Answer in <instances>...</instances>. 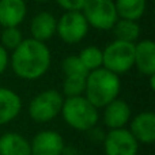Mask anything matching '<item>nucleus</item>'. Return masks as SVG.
<instances>
[{"label": "nucleus", "instance_id": "26", "mask_svg": "<svg viewBox=\"0 0 155 155\" xmlns=\"http://www.w3.org/2000/svg\"><path fill=\"white\" fill-rule=\"evenodd\" d=\"M61 155H79V151H78L75 147H72V146H68V147L64 146V148H63V151H61Z\"/></svg>", "mask_w": 155, "mask_h": 155}, {"label": "nucleus", "instance_id": "14", "mask_svg": "<svg viewBox=\"0 0 155 155\" xmlns=\"http://www.w3.org/2000/svg\"><path fill=\"white\" fill-rule=\"evenodd\" d=\"M134 67L146 76L155 75V44L151 40H143L135 44Z\"/></svg>", "mask_w": 155, "mask_h": 155}, {"label": "nucleus", "instance_id": "25", "mask_svg": "<svg viewBox=\"0 0 155 155\" xmlns=\"http://www.w3.org/2000/svg\"><path fill=\"white\" fill-rule=\"evenodd\" d=\"M97 127V125H95ZM95 127H93L91 129H88V136L91 137V139L94 140V142H99V140H102L104 142V139H105V134H104V131L102 129H98V128H95Z\"/></svg>", "mask_w": 155, "mask_h": 155}, {"label": "nucleus", "instance_id": "9", "mask_svg": "<svg viewBox=\"0 0 155 155\" xmlns=\"http://www.w3.org/2000/svg\"><path fill=\"white\" fill-rule=\"evenodd\" d=\"M64 139L56 131H41L30 142L31 155H61L64 148Z\"/></svg>", "mask_w": 155, "mask_h": 155}, {"label": "nucleus", "instance_id": "16", "mask_svg": "<svg viewBox=\"0 0 155 155\" xmlns=\"http://www.w3.org/2000/svg\"><path fill=\"white\" fill-rule=\"evenodd\" d=\"M0 155H31L30 142L18 132H7L0 136Z\"/></svg>", "mask_w": 155, "mask_h": 155}, {"label": "nucleus", "instance_id": "10", "mask_svg": "<svg viewBox=\"0 0 155 155\" xmlns=\"http://www.w3.org/2000/svg\"><path fill=\"white\" fill-rule=\"evenodd\" d=\"M104 109V121L107 128L110 129L124 128L131 121V106L124 99H113Z\"/></svg>", "mask_w": 155, "mask_h": 155}, {"label": "nucleus", "instance_id": "13", "mask_svg": "<svg viewBox=\"0 0 155 155\" xmlns=\"http://www.w3.org/2000/svg\"><path fill=\"white\" fill-rule=\"evenodd\" d=\"M57 30V19L53 14L48 11H41L34 18L31 19L30 23V34L31 38L41 42L49 41L54 37Z\"/></svg>", "mask_w": 155, "mask_h": 155}, {"label": "nucleus", "instance_id": "19", "mask_svg": "<svg viewBox=\"0 0 155 155\" xmlns=\"http://www.w3.org/2000/svg\"><path fill=\"white\" fill-rule=\"evenodd\" d=\"M78 56H79L80 61L83 63V65L86 67V70L88 72L98 70V68H101L104 65V53H102V49L95 45L83 48Z\"/></svg>", "mask_w": 155, "mask_h": 155}, {"label": "nucleus", "instance_id": "5", "mask_svg": "<svg viewBox=\"0 0 155 155\" xmlns=\"http://www.w3.org/2000/svg\"><path fill=\"white\" fill-rule=\"evenodd\" d=\"M104 65L116 75L125 74L134 67L135 63V44L114 40L102 49Z\"/></svg>", "mask_w": 155, "mask_h": 155}, {"label": "nucleus", "instance_id": "7", "mask_svg": "<svg viewBox=\"0 0 155 155\" xmlns=\"http://www.w3.org/2000/svg\"><path fill=\"white\" fill-rule=\"evenodd\" d=\"M87 21L80 11H67L57 21L56 33L65 44H79L88 33Z\"/></svg>", "mask_w": 155, "mask_h": 155}, {"label": "nucleus", "instance_id": "15", "mask_svg": "<svg viewBox=\"0 0 155 155\" xmlns=\"http://www.w3.org/2000/svg\"><path fill=\"white\" fill-rule=\"evenodd\" d=\"M22 110V99L15 91L0 87V125L8 124L18 117Z\"/></svg>", "mask_w": 155, "mask_h": 155}, {"label": "nucleus", "instance_id": "3", "mask_svg": "<svg viewBox=\"0 0 155 155\" xmlns=\"http://www.w3.org/2000/svg\"><path fill=\"white\" fill-rule=\"evenodd\" d=\"M61 116L64 121L74 129L86 131L97 125L99 120V112L84 95L70 97L63 102Z\"/></svg>", "mask_w": 155, "mask_h": 155}, {"label": "nucleus", "instance_id": "27", "mask_svg": "<svg viewBox=\"0 0 155 155\" xmlns=\"http://www.w3.org/2000/svg\"><path fill=\"white\" fill-rule=\"evenodd\" d=\"M35 2H38V3H46V2H49V0H35Z\"/></svg>", "mask_w": 155, "mask_h": 155}, {"label": "nucleus", "instance_id": "21", "mask_svg": "<svg viewBox=\"0 0 155 155\" xmlns=\"http://www.w3.org/2000/svg\"><path fill=\"white\" fill-rule=\"evenodd\" d=\"M86 76H65L63 82V93L67 98L79 97L84 94Z\"/></svg>", "mask_w": 155, "mask_h": 155}, {"label": "nucleus", "instance_id": "22", "mask_svg": "<svg viewBox=\"0 0 155 155\" xmlns=\"http://www.w3.org/2000/svg\"><path fill=\"white\" fill-rule=\"evenodd\" d=\"M61 67L65 76H87L88 74L83 63L80 61L79 56H76V54H71V56L65 57Z\"/></svg>", "mask_w": 155, "mask_h": 155}, {"label": "nucleus", "instance_id": "12", "mask_svg": "<svg viewBox=\"0 0 155 155\" xmlns=\"http://www.w3.org/2000/svg\"><path fill=\"white\" fill-rule=\"evenodd\" d=\"M26 14L25 0H0V26L18 27L25 21Z\"/></svg>", "mask_w": 155, "mask_h": 155}, {"label": "nucleus", "instance_id": "18", "mask_svg": "<svg viewBox=\"0 0 155 155\" xmlns=\"http://www.w3.org/2000/svg\"><path fill=\"white\" fill-rule=\"evenodd\" d=\"M114 33L116 40L124 41V42H132L139 38L140 35V26L137 25L136 21H129V19H121L118 18L114 26L112 27Z\"/></svg>", "mask_w": 155, "mask_h": 155}, {"label": "nucleus", "instance_id": "24", "mask_svg": "<svg viewBox=\"0 0 155 155\" xmlns=\"http://www.w3.org/2000/svg\"><path fill=\"white\" fill-rule=\"evenodd\" d=\"M8 63H10V56H8L7 51L0 45V75L7 70L8 67Z\"/></svg>", "mask_w": 155, "mask_h": 155}, {"label": "nucleus", "instance_id": "17", "mask_svg": "<svg viewBox=\"0 0 155 155\" xmlns=\"http://www.w3.org/2000/svg\"><path fill=\"white\" fill-rule=\"evenodd\" d=\"M114 5L118 18L137 22L144 15L147 3L146 0H114Z\"/></svg>", "mask_w": 155, "mask_h": 155}, {"label": "nucleus", "instance_id": "11", "mask_svg": "<svg viewBox=\"0 0 155 155\" xmlns=\"http://www.w3.org/2000/svg\"><path fill=\"white\" fill-rule=\"evenodd\" d=\"M131 134L137 143L153 144L155 140V114L153 112H142L131 120Z\"/></svg>", "mask_w": 155, "mask_h": 155}, {"label": "nucleus", "instance_id": "1", "mask_svg": "<svg viewBox=\"0 0 155 155\" xmlns=\"http://www.w3.org/2000/svg\"><path fill=\"white\" fill-rule=\"evenodd\" d=\"M51 61V51L46 44L34 38L23 40L11 56V67L15 75L25 80H37L44 76Z\"/></svg>", "mask_w": 155, "mask_h": 155}, {"label": "nucleus", "instance_id": "20", "mask_svg": "<svg viewBox=\"0 0 155 155\" xmlns=\"http://www.w3.org/2000/svg\"><path fill=\"white\" fill-rule=\"evenodd\" d=\"M23 40L25 38L22 35V31L18 27H4L0 37V45L5 51H15Z\"/></svg>", "mask_w": 155, "mask_h": 155}, {"label": "nucleus", "instance_id": "2", "mask_svg": "<svg viewBox=\"0 0 155 155\" xmlns=\"http://www.w3.org/2000/svg\"><path fill=\"white\" fill-rule=\"evenodd\" d=\"M121 90V80L118 75L101 67L91 71L86 76L84 97L97 109L105 107L113 99L118 98Z\"/></svg>", "mask_w": 155, "mask_h": 155}, {"label": "nucleus", "instance_id": "6", "mask_svg": "<svg viewBox=\"0 0 155 155\" xmlns=\"http://www.w3.org/2000/svg\"><path fill=\"white\" fill-rule=\"evenodd\" d=\"M88 26L98 30H112L117 22L114 0H87L82 8Z\"/></svg>", "mask_w": 155, "mask_h": 155}, {"label": "nucleus", "instance_id": "23", "mask_svg": "<svg viewBox=\"0 0 155 155\" xmlns=\"http://www.w3.org/2000/svg\"><path fill=\"white\" fill-rule=\"evenodd\" d=\"M56 2L65 11H82L87 0H56Z\"/></svg>", "mask_w": 155, "mask_h": 155}, {"label": "nucleus", "instance_id": "8", "mask_svg": "<svg viewBox=\"0 0 155 155\" xmlns=\"http://www.w3.org/2000/svg\"><path fill=\"white\" fill-rule=\"evenodd\" d=\"M105 155H137L139 143L129 129H110L104 139Z\"/></svg>", "mask_w": 155, "mask_h": 155}, {"label": "nucleus", "instance_id": "4", "mask_svg": "<svg viewBox=\"0 0 155 155\" xmlns=\"http://www.w3.org/2000/svg\"><path fill=\"white\" fill-rule=\"evenodd\" d=\"M63 102H64V97L61 93L53 88L45 90L30 101L29 116L33 121L40 124L52 121L61 113Z\"/></svg>", "mask_w": 155, "mask_h": 155}]
</instances>
